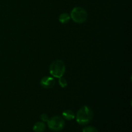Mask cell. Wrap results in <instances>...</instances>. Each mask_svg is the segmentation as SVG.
<instances>
[{"label": "cell", "instance_id": "cell-1", "mask_svg": "<svg viewBox=\"0 0 132 132\" xmlns=\"http://www.w3.org/2000/svg\"><path fill=\"white\" fill-rule=\"evenodd\" d=\"M94 117L93 111L87 106H82L79 110L76 115V121L80 125H86L90 123Z\"/></svg>", "mask_w": 132, "mask_h": 132}, {"label": "cell", "instance_id": "cell-2", "mask_svg": "<svg viewBox=\"0 0 132 132\" xmlns=\"http://www.w3.org/2000/svg\"><path fill=\"white\" fill-rule=\"evenodd\" d=\"M65 64L61 60L54 61L50 66V73L54 77L60 78L63 77L65 72Z\"/></svg>", "mask_w": 132, "mask_h": 132}, {"label": "cell", "instance_id": "cell-3", "mask_svg": "<svg viewBox=\"0 0 132 132\" xmlns=\"http://www.w3.org/2000/svg\"><path fill=\"white\" fill-rule=\"evenodd\" d=\"M70 18L76 23H82L87 19V12L82 8L77 6L72 9L70 14Z\"/></svg>", "mask_w": 132, "mask_h": 132}, {"label": "cell", "instance_id": "cell-4", "mask_svg": "<svg viewBox=\"0 0 132 132\" xmlns=\"http://www.w3.org/2000/svg\"><path fill=\"white\" fill-rule=\"evenodd\" d=\"M48 126L53 131H59L64 127V121L59 116H54L48 121Z\"/></svg>", "mask_w": 132, "mask_h": 132}, {"label": "cell", "instance_id": "cell-5", "mask_svg": "<svg viewBox=\"0 0 132 132\" xmlns=\"http://www.w3.org/2000/svg\"><path fill=\"white\" fill-rule=\"evenodd\" d=\"M55 80L51 77H44L41 80V85L46 89L52 88L55 85Z\"/></svg>", "mask_w": 132, "mask_h": 132}, {"label": "cell", "instance_id": "cell-6", "mask_svg": "<svg viewBox=\"0 0 132 132\" xmlns=\"http://www.w3.org/2000/svg\"><path fill=\"white\" fill-rule=\"evenodd\" d=\"M45 129H46V125L42 122H36L33 126V130L34 132H43Z\"/></svg>", "mask_w": 132, "mask_h": 132}, {"label": "cell", "instance_id": "cell-7", "mask_svg": "<svg viewBox=\"0 0 132 132\" xmlns=\"http://www.w3.org/2000/svg\"><path fill=\"white\" fill-rule=\"evenodd\" d=\"M63 117L68 121L73 120L75 118V114L70 110H67L63 112Z\"/></svg>", "mask_w": 132, "mask_h": 132}, {"label": "cell", "instance_id": "cell-8", "mask_svg": "<svg viewBox=\"0 0 132 132\" xmlns=\"http://www.w3.org/2000/svg\"><path fill=\"white\" fill-rule=\"evenodd\" d=\"M70 19V15L67 13H63L60 15L59 18V21L62 23V24H66L68 23Z\"/></svg>", "mask_w": 132, "mask_h": 132}, {"label": "cell", "instance_id": "cell-9", "mask_svg": "<svg viewBox=\"0 0 132 132\" xmlns=\"http://www.w3.org/2000/svg\"><path fill=\"white\" fill-rule=\"evenodd\" d=\"M82 132H99V131L96 128L94 127V126H86L85 128H83Z\"/></svg>", "mask_w": 132, "mask_h": 132}, {"label": "cell", "instance_id": "cell-10", "mask_svg": "<svg viewBox=\"0 0 132 132\" xmlns=\"http://www.w3.org/2000/svg\"><path fill=\"white\" fill-rule=\"evenodd\" d=\"M59 84L62 88H65L67 86V81L65 79L63 78V77L59 78Z\"/></svg>", "mask_w": 132, "mask_h": 132}, {"label": "cell", "instance_id": "cell-11", "mask_svg": "<svg viewBox=\"0 0 132 132\" xmlns=\"http://www.w3.org/2000/svg\"><path fill=\"white\" fill-rule=\"evenodd\" d=\"M41 119L42 120L43 122H48V121L49 119L48 116L46 114H45V113H43L41 116Z\"/></svg>", "mask_w": 132, "mask_h": 132}]
</instances>
